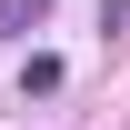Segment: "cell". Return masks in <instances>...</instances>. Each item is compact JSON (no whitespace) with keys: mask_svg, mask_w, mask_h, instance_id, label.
Listing matches in <instances>:
<instances>
[{"mask_svg":"<svg viewBox=\"0 0 130 130\" xmlns=\"http://www.w3.org/2000/svg\"><path fill=\"white\" fill-rule=\"evenodd\" d=\"M40 20H50V0H0V40H30Z\"/></svg>","mask_w":130,"mask_h":130,"instance_id":"1","label":"cell"},{"mask_svg":"<svg viewBox=\"0 0 130 130\" xmlns=\"http://www.w3.org/2000/svg\"><path fill=\"white\" fill-rule=\"evenodd\" d=\"M20 90H30V100H50V90H60V60H50V50H30V60H20Z\"/></svg>","mask_w":130,"mask_h":130,"instance_id":"2","label":"cell"}]
</instances>
